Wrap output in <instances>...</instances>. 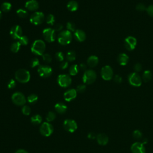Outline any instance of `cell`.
I'll return each mask as SVG.
<instances>
[{
    "mask_svg": "<svg viewBox=\"0 0 153 153\" xmlns=\"http://www.w3.org/2000/svg\"><path fill=\"white\" fill-rule=\"evenodd\" d=\"M56 59L59 62H63L64 60V54L61 52H58L55 54Z\"/></svg>",
    "mask_w": 153,
    "mask_h": 153,
    "instance_id": "obj_40",
    "label": "cell"
},
{
    "mask_svg": "<svg viewBox=\"0 0 153 153\" xmlns=\"http://www.w3.org/2000/svg\"><path fill=\"white\" fill-rule=\"evenodd\" d=\"M66 59L69 62H72L76 59V54L74 51H69L66 55Z\"/></svg>",
    "mask_w": 153,
    "mask_h": 153,
    "instance_id": "obj_29",
    "label": "cell"
},
{
    "mask_svg": "<svg viewBox=\"0 0 153 153\" xmlns=\"http://www.w3.org/2000/svg\"><path fill=\"white\" fill-rule=\"evenodd\" d=\"M38 72L40 76L44 78H47L50 76L53 72L52 68L48 65H41L38 68Z\"/></svg>",
    "mask_w": 153,
    "mask_h": 153,
    "instance_id": "obj_12",
    "label": "cell"
},
{
    "mask_svg": "<svg viewBox=\"0 0 153 153\" xmlns=\"http://www.w3.org/2000/svg\"><path fill=\"white\" fill-rule=\"evenodd\" d=\"M54 108L55 110L56 111V112H58L59 114H64L67 111L68 107L65 103L59 102L54 105Z\"/></svg>",
    "mask_w": 153,
    "mask_h": 153,
    "instance_id": "obj_21",
    "label": "cell"
},
{
    "mask_svg": "<svg viewBox=\"0 0 153 153\" xmlns=\"http://www.w3.org/2000/svg\"><path fill=\"white\" fill-rule=\"evenodd\" d=\"M136 9L138 11H143L147 10V8H146L145 5L142 3L138 4L136 7Z\"/></svg>",
    "mask_w": 153,
    "mask_h": 153,
    "instance_id": "obj_43",
    "label": "cell"
},
{
    "mask_svg": "<svg viewBox=\"0 0 153 153\" xmlns=\"http://www.w3.org/2000/svg\"><path fill=\"white\" fill-rule=\"evenodd\" d=\"M58 40L60 44L63 46L68 45L71 42L72 40V34L68 30L62 31L59 34Z\"/></svg>",
    "mask_w": 153,
    "mask_h": 153,
    "instance_id": "obj_2",
    "label": "cell"
},
{
    "mask_svg": "<svg viewBox=\"0 0 153 153\" xmlns=\"http://www.w3.org/2000/svg\"><path fill=\"white\" fill-rule=\"evenodd\" d=\"M102 78L106 81H109L113 77V70L109 65L104 66L101 69Z\"/></svg>",
    "mask_w": 153,
    "mask_h": 153,
    "instance_id": "obj_10",
    "label": "cell"
},
{
    "mask_svg": "<svg viewBox=\"0 0 153 153\" xmlns=\"http://www.w3.org/2000/svg\"><path fill=\"white\" fill-rule=\"evenodd\" d=\"M142 65H141V64L137 63L134 66V69H135V72H140L142 70Z\"/></svg>",
    "mask_w": 153,
    "mask_h": 153,
    "instance_id": "obj_46",
    "label": "cell"
},
{
    "mask_svg": "<svg viewBox=\"0 0 153 153\" xmlns=\"http://www.w3.org/2000/svg\"><path fill=\"white\" fill-rule=\"evenodd\" d=\"M62 29H63V25L62 24L60 23H58L55 25L54 26V31H57V32H59V31H62Z\"/></svg>",
    "mask_w": 153,
    "mask_h": 153,
    "instance_id": "obj_48",
    "label": "cell"
},
{
    "mask_svg": "<svg viewBox=\"0 0 153 153\" xmlns=\"http://www.w3.org/2000/svg\"><path fill=\"white\" fill-rule=\"evenodd\" d=\"M30 66L32 68H35L40 66V61L37 58H34L30 62Z\"/></svg>",
    "mask_w": 153,
    "mask_h": 153,
    "instance_id": "obj_41",
    "label": "cell"
},
{
    "mask_svg": "<svg viewBox=\"0 0 153 153\" xmlns=\"http://www.w3.org/2000/svg\"><path fill=\"white\" fill-rule=\"evenodd\" d=\"M80 69H81V70L82 71H86V69H87V66L86 64H81L80 65V66H79Z\"/></svg>",
    "mask_w": 153,
    "mask_h": 153,
    "instance_id": "obj_51",
    "label": "cell"
},
{
    "mask_svg": "<svg viewBox=\"0 0 153 153\" xmlns=\"http://www.w3.org/2000/svg\"><path fill=\"white\" fill-rule=\"evenodd\" d=\"M137 44L136 39L132 36L127 37L124 40V46L127 50L132 51L134 50Z\"/></svg>",
    "mask_w": 153,
    "mask_h": 153,
    "instance_id": "obj_14",
    "label": "cell"
},
{
    "mask_svg": "<svg viewBox=\"0 0 153 153\" xmlns=\"http://www.w3.org/2000/svg\"><path fill=\"white\" fill-rule=\"evenodd\" d=\"M88 138L90 140H94L96 138V135L94 133H90L88 134Z\"/></svg>",
    "mask_w": 153,
    "mask_h": 153,
    "instance_id": "obj_50",
    "label": "cell"
},
{
    "mask_svg": "<svg viewBox=\"0 0 153 153\" xmlns=\"http://www.w3.org/2000/svg\"><path fill=\"white\" fill-rule=\"evenodd\" d=\"M96 73L92 69H89L85 72L83 76V81L85 84L91 85L96 81Z\"/></svg>",
    "mask_w": 153,
    "mask_h": 153,
    "instance_id": "obj_4",
    "label": "cell"
},
{
    "mask_svg": "<svg viewBox=\"0 0 153 153\" xmlns=\"http://www.w3.org/2000/svg\"><path fill=\"white\" fill-rule=\"evenodd\" d=\"M133 136L136 140H141L142 138V134L141 132L139 130H136L133 133Z\"/></svg>",
    "mask_w": 153,
    "mask_h": 153,
    "instance_id": "obj_38",
    "label": "cell"
},
{
    "mask_svg": "<svg viewBox=\"0 0 153 153\" xmlns=\"http://www.w3.org/2000/svg\"><path fill=\"white\" fill-rule=\"evenodd\" d=\"M16 13L17 16L20 18H26L28 17V12L26 10L21 9L17 10Z\"/></svg>",
    "mask_w": 153,
    "mask_h": 153,
    "instance_id": "obj_32",
    "label": "cell"
},
{
    "mask_svg": "<svg viewBox=\"0 0 153 153\" xmlns=\"http://www.w3.org/2000/svg\"><path fill=\"white\" fill-rule=\"evenodd\" d=\"M16 86V81L11 79L10 80V81L8 83V87L10 89H13L15 88Z\"/></svg>",
    "mask_w": 153,
    "mask_h": 153,
    "instance_id": "obj_44",
    "label": "cell"
},
{
    "mask_svg": "<svg viewBox=\"0 0 153 153\" xmlns=\"http://www.w3.org/2000/svg\"><path fill=\"white\" fill-rule=\"evenodd\" d=\"M128 81L130 84L135 87H140L142 85V79L137 72H132L128 76Z\"/></svg>",
    "mask_w": 153,
    "mask_h": 153,
    "instance_id": "obj_9",
    "label": "cell"
},
{
    "mask_svg": "<svg viewBox=\"0 0 153 153\" xmlns=\"http://www.w3.org/2000/svg\"><path fill=\"white\" fill-rule=\"evenodd\" d=\"M114 81L118 84H120L122 82V78L121 76H120L119 75H115L114 76Z\"/></svg>",
    "mask_w": 153,
    "mask_h": 153,
    "instance_id": "obj_47",
    "label": "cell"
},
{
    "mask_svg": "<svg viewBox=\"0 0 153 153\" xmlns=\"http://www.w3.org/2000/svg\"><path fill=\"white\" fill-rule=\"evenodd\" d=\"M56 114L53 112V111H50L48 112L47 116H46V120L47 122H51L53 121L56 119Z\"/></svg>",
    "mask_w": 153,
    "mask_h": 153,
    "instance_id": "obj_33",
    "label": "cell"
},
{
    "mask_svg": "<svg viewBox=\"0 0 153 153\" xmlns=\"http://www.w3.org/2000/svg\"><path fill=\"white\" fill-rule=\"evenodd\" d=\"M54 131V127L49 122L43 123L40 128V132L41 134L44 136H50Z\"/></svg>",
    "mask_w": 153,
    "mask_h": 153,
    "instance_id": "obj_5",
    "label": "cell"
},
{
    "mask_svg": "<svg viewBox=\"0 0 153 153\" xmlns=\"http://www.w3.org/2000/svg\"><path fill=\"white\" fill-rule=\"evenodd\" d=\"M78 8H79L78 3L75 1H74V0L70 1L67 4V9L71 11H75L76 10H77Z\"/></svg>",
    "mask_w": 153,
    "mask_h": 153,
    "instance_id": "obj_24",
    "label": "cell"
},
{
    "mask_svg": "<svg viewBox=\"0 0 153 153\" xmlns=\"http://www.w3.org/2000/svg\"><path fill=\"white\" fill-rule=\"evenodd\" d=\"M46 50V44L43 40H37L34 41L31 47L32 52L36 55L42 56Z\"/></svg>",
    "mask_w": 153,
    "mask_h": 153,
    "instance_id": "obj_1",
    "label": "cell"
},
{
    "mask_svg": "<svg viewBox=\"0 0 153 153\" xmlns=\"http://www.w3.org/2000/svg\"><path fill=\"white\" fill-rule=\"evenodd\" d=\"M68 67V62L66 61H63L60 65V68L62 69H65Z\"/></svg>",
    "mask_w": 153,
    "mask_h": 153,
    "instance_id": "obj_49",
    "label": "cell"
},
{
    "mask_svg": "<svg viewBox=\"0 0 153 153\" xmlns=\"http://www.w3.org/2000/svg\"><path fill=\"white\" fill-rule=\"evenodd\" d=\"M96 140L98 143L101 145H105L108 144L109 139L107 135L104 134H100L96 136Z\"/></svg>",
    "mask_w": 153,
    "mask_h": 153,
    "instance_id": "obj_20",
    "label": "cell"
},
{
    "mask_svg": "<svg viewBox=\"0 0 153 153\" xmlns=\"http://www.w3.org/2000/svg\"><path fill=\"white\" fill-rule=\"evenodd\" d=\"M15 79L21 83H26L30 80L31 75L28 71L25 69H20L15 73Z\"/></svg>",
    "mask_w": 153,
    "mask_h": 153,
    "instance_id": "obj_3",
    "label": "cell"
},
{
    "mask_svg": "<svg viewBox=\"0 0 153 153\" xmlns=\"http://www.w3.org/2000/svg\"><path fill=\"white\" fill-rule=\"evenodd\" d=\"M45 17L44 13L40 11L34 13L30 17V22L35 25H39L42 23L44 20Z\"/></svg>",
    "mask_w": 153,
    "mask_h": 153,
    "instance_id": "obj_8",
    "label": "cell"
},
{
    "mask_svg": "<svg viewBox=\"0 0 153 153\" xmlns=\"http://www.w3.org/2000/svg\"><path fill=\"white\" fill-rule=\"evenodd\" d=\"M129 56L125 53L120 54L117 58L118 62H119L120 65L122 66L126 65L129 62Z\"/></svg>",
    "mask_w": 153,
    "mask_h": 153,
    "instance_id": "obj_22",
    "label": "cell"
},
{
    "mask_svg": "<svg viewBox=\"0 0 153 153\" xmlns=\"http://www.w3.org/2000/svg\"><path fill=\"white\" fill-rule=\"evenodd\" d=\"M25 8L30 11H36L39 8V4L36 0H29L25 3Z\"/></svg>",
    "mask_w": 153,
    "mask_h": 153,
    "instance_id": "obj_18",
    "label": "cell"
},
{
    "mask_svg": "<svg viewBox=\"0 0 153 153\" xmlns=\"http://www.w3.org/2000/svg\"><path fill=\"white\" fill-rule=\"evenodd\" d=\"M74 37L77 41L83 42L86 38V34L84 31L81 30H76L74 32Z\"/></svg>",
    "mask_w": 153,
    "mask_h": 153,
    "instance_id": "obj_19",
    "label": "cell"
},
{
    "mask_svg": "<svg viewBox=\"0 0 153 153\" xmlns=\"http://www.w3.org/2000/svg\"><path fill=\"white\" fill-rule=\"evenodd\" d=\"M58 85L62 87H68L71 85L72 79L69 75L62 74L59 75L57 79Z\"/></svg>",
    "mask_w": 153,
    "mask_h": 153,
    "instance_id": "obj_7",
    "label": "cell"
},
{
    "mask_svg": "<svg viewBox=\"0 0 153 153\" xmlns=\"http://www.w3.org/2000/svg\"><path fill=\"white\" fill-rule=\"evenodd\" d=\"M22 113L25 115H29L31 113V108L29 106L24 105L22 107Z\"/></svg>",
    "mask_w": 153,
    "mask_h": 153,
    "instance_id": "obj_36",
    "label": "cell"
},
{
    "mask_svg": "<svg viewBox=\"0 0 153 153\" xmlns=\"http://www.w3.org/2000/svg\"><path fill=\"white\" fill-rule=\"evenodd\" d=\"M31 121L34 125L40 124L42 121V117L39 114L35 115L31 118Z\"/></svg>",
    "mask_w": 153,
    "mask_h": 153,
    "instance_id": "obj_25",
    "label": "cell"
},
{
    "mask_svg": "<svg viewBox=\"0 0 153 153\" xmlns=\"http://www.w3.org/2000/svg\"><path fill=\"white\" fill-rule=\"evenodd\" d=\"M42 57H43V59L44 60V62H46V63H50V62H52V58L51 56L48 54V53H44L43 55H42Z\"/></svg>",
    "mask_w": 153,
    "mask_h": 153,
    "instance_id": "obj_39",
    "label": "cell"
},
{
    "mask_svg": "<svg viewBox=\"0 0 153 153\" xmlns=\"http://www.w3.org/2000/svg\"><path fill=\"white\" fill-rule=\"evenodd\" d=\"M65 130L70 133H73L77 129V124L76 121L72 119H66L64 121L63 124Z\"/></svg>",
    "mask_w": 153,
    "mask_h": 153,
    "instance_id": "obj_11",
    "label": "cell"
},
{
    "mask_svg": "<svg viewBox=\"0 0 153 153\" xmlns=\"http://www.w3.org/2000/svg\"><path fill=\"white\" fill-rule=\"evenodd\" d=\"M15 153H29L28 151H26V150H23V149H20V150H18L16 151Z\"/></svg>",
    "mask_w": 153,
    "mask_h": 153,
    "instance_id": "obj_52",
    "label": "cell"
},
{
    "mask_svg": "<svg viewBox=\"0 0 153 153\" xmlns=\"http://www.w3.org/2000/svg\"><path fill=\"white\" fill-rule=\"evenodd\" d=\"M152 76V75L150 71L149 70L145 71L142 75V80L145 82H148L151 80Z\"/></svg>",
    "mask_w": 153,
    "mask_h": 153,
    "instance_id": "obj_26",
    "label": "cell"
},
{
    "mask_svg": "<svg viewBox=\"0 0 153 153\" xmlns=\"http://www.w3.org/2000/svg\"><path fill=\"white\" fill-rule=\"evenodd\" d=\"M87 63L90 67H95L98 65L99 63V59L98 57L96 56H90L88 58Z\"/></svg>",
    "mask_w": 153,
    "mask_h": 153,
    "instance_id": "obj_23",
    "label": "cell"
},
{
    "mask_svg": "<svg viewBox=\"0 0 153 153\" xmlns=\"http://www.w3.org/2000/svg\"><path fill=\"white\" fill-rule=\"evenodd\" d=\"M132 153H145L144 144L141 142H135L132 144L131 147Z\"/></svg>",
    "mask_w": 153,
    "mask_h": 153,
    "instance_id": "obj_16",
    "label": "cell"
},
{
    "mask_svg": "<svg viewBox=\"0 0 153 153\" xmlns=\"http://www.w3.org/2000/svg\"><path fill=\"white\" fill-rule=\"evenodd\" d=\"M1 17H2V12L1 10H0V19H1Z\"/></svg>",
    "mask_w": 153,
    "mask_h": 153,
    "instance_id": "obj_53",
    "label": "cell"
},
{
    "mask_svg": "<svg viewBox=\"0 0 153 153\" xmlns=\"http://www.w3.org/2000/svg\"><path fill=\"white\" fill-rule=\"evenodd\" d=\"M77 95V92L75 89H72L67 90L66 92L64 93V99L67 102H70L74 99Z\"/></svg>",
    "mask_w": 153,
    "mask_h": 153,
    "instance_id": "obj_17",
    "label": "cell"
},
{
    "mask_svg": "<svg viewBox=\"0 0 153 153\" xmlns=\"http://www.w3.org/2000/svg\"><path fill=\"white\" fill-rule=\"evenodd\" d=\"M79 71V66L77 65H72L70 66L69 69V74L71 75H75L78 74Z\"/></svg>",
    "mask_w": 153,
    "mask_h": 153,
    "instance_id": "obj_27",
    "label": "cell"
},
{
    "mask_svg": "<svg viewBox=\"0 0 153 153\" xmlns=\"http://www.w3.org/2000/svg\"><path fill=\"white\" fill-rule=\"evenodd\" d=\"M20 46H21V44H20V43L19 42V41H16V42H15L13 43L11 45V47H10V50L13 53H17L19 52V50H20Z\"/></svg>",
    "mask_w": 153,
    "mask_h": 153,
    "instance_id": "obj_28",
    "label": "cell"
},
{
    "mask_svg": "<svg viewBox=\"0 0 153 153\" xmlns=\"http://www.w3.org/2000/svg\"><path fill=\"white\" fill-rule=\"evenodd\" d=\"M46 22L47 23L50 25H53L55 22V18L53 15H48L46 17Z\"/></svg>",
    "mask_w": 153,
    "mask_h": 153,
    "instance_id": "obj_35",
    "label": "cell"
},
{
    "mask_svg": "<svg viewBox=\"0 0 153 153\" xmlns=\"http://www.w3.org/2000/svg\"><path fill=\"white\" fill-rule=\"evenodd\" d=\"M19 42L22 46H26L29 43V39L26 36H22L19 39Z\"/></svg>",
    "mask_w": 153,
    "mask_h": 153,
    "instance_id": "obj_34",
    "label": "cell"
},
{
    "mask_svg": "<svg viewBox=\"0 0 153 153\" xmlns=\"http://www.w3.org/2000/svg\"><path fill=\"white\" fill-rule=\"evenodd\" d=\"M146 10H147V12L148 14V15L153 17V5H149Z\"/></svg>",
    "mask_w": 153,
    "mask_h": 153,
    "instance_id": "obj_45",
    "label": "cell"
},
{
    "mask_svg": "<svg viewBox=\"0 0 153 153\" xmlns=\"http://www.w3.org/2000/svg\"><path fill=\"white\" fill-rule=\"evenodd\" d=\"M66 28L68 30V31L71 32H74L76 31L75 30V25L74 23L71 22H69L67 23L66 24Z\"/></svg>",
    "mask_w": 153,
    "mask_h": 153,
    "instance_id": "obj_37",
    "label": "cell"
},
{
    "mask_svg": "<svg viewBox=\"0 0 153 153\" xmlns=\"http://www.w3.org/2000/svg\"><path fill=\"white\" fill-rule=\"evenodd\" d=\"M13 102L17 106H24L26 99L24 95L20 92H15L11 96Z\"/></svg>",
    "mask_w": 153,
    "mask_h": 153,
    "instance_id": "obj_6",
    "label": "cell"
},
{
    "mask_svg": "<svg viewBox=\"0 0 153 153\" xmlns=\"http://www.w3.org/2000/svg\"><path fill=\"white\" fill-rule=\"evenodd\" d=\"M38 99V97L37 95L35 94H31L28 96L27 98L28 101L29 103L31 104H34L35 103H36Z\"/></svg>",
    "mask_w": 153,
    "mask_h": 153,
    "instance_id": "obj_30",
    "label": "cell"
},
{
    "mask_svg": "<svg viewBox=\"0 0 153 153\" xmlns=\"http://www.w3.org/2000/svg\"><path fill=\"white\" fill-rule=\"evenodd\" d=\"M11 37L14 40L19 39L22 36V29L19 25H15L12 26L10 31Z\"/></svg>",
    "mask_w": 153,
    "mask_h": 153,
    "instance_id": "obj_15",
    "label": "cell"
},
{
    "mask_svg": "<svg viewBox=\"0 0 153 153\" xmlns=\"http://www.w3.org/2000/svg\"><path fill=\"white\" fill-rule=\"evenodd\" d=\"M86 89V86L85 85H80L76 87V92L79 93H83L84 92Z\"/></svg>",
    "mask_w": 153,
    "mask_h": 153,
    "instance_id": "obj_42",
    "label": "cell"
},
{
    "mask_svg": "<svg viewBox=\"0 0 153 153\" xmlns=\"http://www.w3.org/2000/svg\"><path fill=\"white\" fill-rule=\"evenodd\" d=\"M43 37L45 40L48 43H52L55 40L56 34L55 31L52 28H46L43 30Z\"/></svg>",
    "mask_w": 153,
    "mask_h": 153,
    "instance_id": "obj_13",
    "label": "cell"
},
{
    "mask_svg": "<svg viewBox=\"0 0 153 153\" xmlns=\"http://www.w3.org/2000/svg\"><path fill=\"white\" fill-rule=\"evenodd\" d=\"M11 9V4L8 2H4L1 5V10L4 12H9Z\"/></svg>",
    "mask_w": 153,
    "mask_h": 153,
    "instance_id": "obj_31",
    "label": "cell"
}]
</instances>
